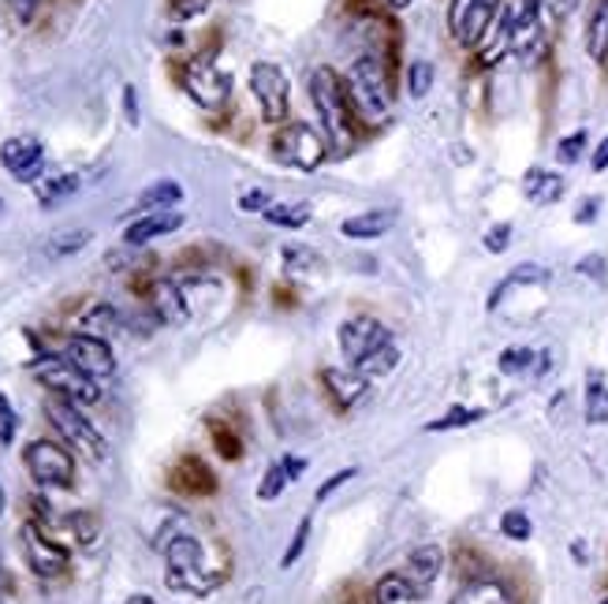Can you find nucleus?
Wrapping results in <instances>:
<instances>
[{"instance_id": "obj_1", "label": "nucleus", "mask_w": 608, "mask_h": 604, "mask_svg": "<svg viewBox=\"0 0 608 604\" xmlns=\"http://www.w3.org/2000/svg\"><path fill=\"white\" fill-rule=\"evenodd\" d=\"M311 105L317 109V124L333 153H352L355 150V105L347 98L344 75H336L333 68H314L311 79Z\"/></svg>"}, {"instance_id": "obj_2", "label": "nucleus", "mask_w": 608, "mask_h": 604, "mask_svg": "<svg viewBox=\"0 0 608 604\" xmlns=\"http://www.w3.org/2000/svg\"><path fill=\"white\" fill-rule=\"evenodd\" d=\"M164 586L176 593H191V597H210V593L221 586L224 571L210 563V552L194 534H183L176 530L169 541H164Z\"/></svg>"}, {"instance_id": "obj_3", "label": "nucleus", "mask_w": 608, "mask_h": 604, "mask_svg": "<svg viewBox=\"0 0 608 604\" xmlns=\"http://www.w3.org/2000/svg\"><path fill=\"white\" fill-rule=\"evenodd\" d=\"M347 98L355 105V116L366 124H381L393 116V83H388V68L377 57H358L344 75Z\"/></svg>"}, {"instance_id": "obj_4", "label": "nucleus", "mask_w": 608, "mask_h": 604, "mask_svg": "<svg viewBox=\"0 0 608 604\" xmlns=\"http://www.w3.org/2000/svg\"><path fill=\"white\" fill-rule=\"evenodd\" d=\"M45 418L53 422L57 433L64 437V444L71 448V452H79L82 459H90V463H105L109 459V440L101 437V429L90 422L87 414H82L79 403L60 399V396H49L45 399Z\"/></svg>"}, {"instance_id": "obj_5", "label": "nucleus", "mask_w": 608, "mask_h": 604, "mask_svg": "<svg viewBox=\"0 0 608 604\" xmlns=\"http://www.w3.org/2000/svg\"><path fill=\"white\" fill-rule=\"evenodd\" d=\"M30 373L49 388V396L71 399V403H79V407L101 403V385L94 377L82 373L68 355H38L34 362H30Z\"/></svg>"}, {"instance_id": "obj_6", "label": "nucleus", "mask_w": 608, "mask_h": 604, "mask_svg": "<svg viewBox=\"0 0 608 604\" xmlns=\"http://www.w3.org/2000/svg\"><path fill=\"white\" fill-rule=\"evenodd\" d=\"M19 545H23L27 567L34 571L38 579L53 582V579H64L68 575L71 552H68V545H60V541L49 538V530L41 526V522L27 519L23 526H19Z\"/></svg>"}, {"instance_id": "obj_7", "label": "nucleus", "mask_w": 608, "mask_h": 604, "mask_svg": "<svg viewBox=\"0 0 608 604\" xmlns=\"http://www.w3.org/2000/svg\"><path fill=\"white\" fill-rule=\"evenodd\" d=\"M23 467L38 485L49 489L75 485V452L68 444H57V440H30L23 452Z\"/></svg>"}, {"instance_id": "obj_8", "label": "nucleus", "mask_w": 608, "mask_h": 604, "mask_svg": "<svg viewBox=\"0 0 608 604\" xmlns=\"http://www.w3.org/2000/svg\"><path fill=\"white\" fill-rule=\"evenodd\" d=\"M246 79H251V94L262 120L270 127H281L287 120V109H292V86H287L284 68L270 64V60H257V64H251V75Z\"/></svg>"}, {"instance_id": "obj_9", "label": "nucleus", "mask_w": 608, "mask_h": 604, "mask_svg": "<svg viewBox=\"0 0 608 604\" xmlns=\"http://www.w3.org/2000/svg\"><path fill=\"white\" fill-rule=\"evenodd\" d=\"M273 150L281 153V161H287V165L311 172L325 161L328 142L322 131L311 124H281V131H276L273 139Z\"/></svg>"}, {"instance_id": "obj_10", "label": "nucleus", "mask_w": 608, "mask_h": 604, "mask_svg": "<svg viewBox=\"0 0 608 604\" xmlns=\"http://www.w3.org/2000/svg\"><path fill=\"white\" fill-rule=\"evenodd\" d=\"M180 83L191 94V101H199L202 109H221L232 94V75H224L205 57H194L180 68Z\"/></svg>"}, {"instance_id": "obj_11", "label": "nucleus", "mask_w": 608, "mask_h": 604, "mask_svg": "<svg viewBox=\"0 0 608 604\" xmlns=\"http://www.w3.org/2000/svg\"><path fill=\"white\" fill-rule=\"evenodd\" d=\"M60 355H68L71 362H75L87 377H94V381H105V377L116 373V355H112V344L101 340V336L71 332Z\"/></svg>"}, {"instance_id": "obj_12", "label": "nucleus", "mask_w": 608, "mask_h": 604, "mask_svg": "<svg viewBox=\"0 0 608 604\" xmlns=\"http://www.w3.org/2000/svg\"><path fill=\"white\" fill-rule=\"evenodd\" d=\"M0 165L19 183H41L45 172V146L34 135H12L0 142Z\"/></svg>"}, {"instance_id": "obj_13", "label": "nucleus", "mask_w": 608, "mask_h": 604, "mask_svg": "<svg viewBox=\"0 0 608 604\" xmlns=\"http://www.w3.org/2000/svg\"><path fill=\"white\" fill-rule=\"evenodd\" d=\"M336 344H340V351H344L347 362L355 366L358 358H366L369 351H377V347L393 344V332H388L385 325L377 321V317L358 314V317H347V321L340 325Z\"/></svg>"}, {"instance_id": "obj_14", "label": "nucleus", "mask_w": 608, "mask_h": 604, "mask_svg": "<svg viewBox=\"0 0 608 604\" xmlns=\"http://www.w3.org/2000/svg\"><path fill=\"white\" fill-rule=\"evenodd\" d=\"M169 485L183 496H213L216 493V474L205 467L199 455H180L169 467Z\"/></svg>"}, {"instance_id": "obj_15", "label": "nucleus", "mask_w": 608, "mask_h": 604, "mask_svg": "<svg viewBox=\"0 0 608 604\" xmlns=\"http://www.w3.org/2000/svg\"><path fill=\"white\" fill-rule=\"evenodd\" d=\"M322 385L340 411H355V407L369 396V377L358 373L355 366L352 370H336V366H328V370H322Z\"/></svg>"}, {"instance_id": "obj_16", "label": "nucleus", "mask_w": 608, "mask_h": 604, "mask_svg": "<svg viewBox=\"0 0 608 604\" xmlns=\"http://www.w3.org/2000/svg\"><path fill=\"white\" fill-rule=\"evenodd\" d=\"M183 228V213L180 209H161V213H142L128 224L123 232V243L128 247H146V243L161 239V235H172Z\"/></svg>"}, {"instance_id": "obj_17", "label": "nucleus", "mask_w": 608, "mask_h": 604, "mask_svg": "<svg viewBox=\"0 0 608 604\" xmlns=\"http://www.w3.org/2000/svg\"><path fill=\"white\" fill-rule=\"evenodd\" d=\"M150 306H153V314H158V321H169V325H183L191 317V303H188V295L180 291L176 280H153Z\"/></svg>"}, {"instance_id": "obj_18", "label": "nucleus", "mask_w": 608, "mask_h": 604, "mask_svg": "<svg viewBox=\"0 0 608 604\" xmlns=\"http://www.w3.org/2000/svg\"><path fill=\"white\" fill-rule=\"evenodd\" d=\"M393 228H396V209H363V213H352L347 221H340V235L355 243L377 239V235Z\"/></svg>"}, {"instance_id": "obj_19", "label": "nucleus", "mask_w": 608, "mask_h": 604, "mask_svg": "<svg viewBox=\"0 0 608 604\" xmlns=\"http://www.w3.org/2000/svg\"><path fill=\"white\" fill-rule=\"evenodd\" d=\"M440 571H445V552H440V545H418L404 563V575L415 582L422 593L437 582Z\"/></svg>"}, {"instance_id": "obj_20", "label": "nucleus", "mask_w": 608, "mask_h": 604, "mask_svg": "<svg viewBox=\"0 0 608 604\" xmlns=\"http://www.w3.org/2000/svg\"><path fill=\"white\" fill-rule=\"evenodd\" d=\"M306 470V459H295V455H284L281 463H273L270 470H265V478H262V485H257V500H276L284 493L292 481H298V474Z\"/></svg>"}, {"instance_id": "obj_21", "label": "nucleus", "mask_w": 608, "mask_h": 604, "mask_svg": "<svg viewBox=\"0 0 608 604\" xmlns=\"http://www.w3.org/2000/svg\"><path fill=\"white\" fill-rule=\"evenodd\" d=\"M183 202V187L176 180H158V183H150L146 191L135 198V206H131V213L135 217H142V213H161V209H176Z\"/></svg>"}, {"instance_id": "obj_22", "label": "nucleus", "mask_w": 608, "mask_h": 604, "mask_svg": "<svg viewBox=\"0 0 608 604\" xmlns=\"http://www.w3.org/2000/svg\"><path fill=\"white\" fill-rule=\"evenodd\" d=\"M523 191H527L534 206H553V202L564 198V176H556L549 168H530L523 176Z\"/></svg>"}, {"instance_id": "obj_23", "label": "nucleus", "mask_w": 608, "mask_h": 604, "mask_svg": "<svg viewBox=\"0 0 608 604\" xmlns=\"http://www.w3.org/2000/svg\"><path fill=\"white\" fill-rule=\"evenodd\" d=\"M500 4H504V0H474V8H470L467 23H463V30H459V42H463V45H478V42H486V34H489L493 19L500 16Z\"/></svg>"}, {"instance_id": "obj_24", "label": "nucleus", "mask_w": 608, "mask_h": 604, "mask_svg": "<svg viewBox=\"0 0 608 604\" xmlns=\"http://www.w3.org/2000/svg\"><path fill=\"white\" fill-rule=\"evenodd\" d=\"M123 317L112 303H90L87 310L79 314V332H90V336H101V340H109L112 332H120Z\"/></svg>"}, {"instance_id": "obj_25", "label": "nucleus", "mask_w": 608, "mask_h": 604, "mask_svg": "<svg viewBox=\"0 0 608 604\" xmlns=\"http://www.w3.org/2000/svg\"><path fill=\"white\" fill-rule=\"evenodd\" d=\"M418 597H422V590L404 575V571H388V575L374 586V604H411Z\"/></svg>"}, {"instance_id": "obj_26", "label": "nucleus", "mask_w": 608, "mask_h": 604, "mask_svg": "<svg viewBox=\"0 0 608 604\" xmlns=\"http://www.w3.org/2000/svg\"><path fill=\"white\" fill-rule=\"evenodd\" d=\"M82 180L75 176V172H60V176H49L38 183V206L41 209H53L60 206V202H68L71 194H79Z\"/></svg>"}, {"instance_id": "obj_27", "label": "nucleus", "mask_w": 608, "mask_h": 604, "mask_svg": "<svg viewBox=\"0 0 608 604\" xmlns=\"http://www.w3.org/2000/svg\"><path fill=\"white\" fill-rule=\"evenodd\" d=\"M448 604H515V601H511V593L500 586V582L478 579V582H467V586H463Z\"/></svg>"}, {"instance_id": "obj_28", "label": "nucleus", "mask_w": 608, "mask_h": 604, "mask_svg": "<svg viewBox=\"0 0 608 604\" xmlns=\"http://www.w3.org/2000/svg\"><path fill=\"white\" fill-rule=\"evenodd\" d=\"M586 53L594 64H605L608 57V0H597L590 23H586Z\"/></svg>"}, {"instance_id": "obj_29", "label": "nucleus", "mask_w": 608, "mask_h": 604, "mask_svg": "<svg viewBox=\"0 0 608 604\" xmlns=\"http://www.w3.org/2000/svg\"><path fill=\"white\" fill-rule=\"evenodd\" d=\"M586 422L608 426V381L601 370L586 373Z\"/></svg>"}, {"instance_id": "obj_30", "label": "nucleus", "mask_w": 608, "mask_h": 604, "mask_svg": "<svg viewBox=\"0 0 608 604\" xmlns=\"http://www.w3.org/2000/svg\"><path fill=\"white\" fill-rule=\"evenodd\" d=\"M265 221L273 224V228H303V224H311V202H273L270 209L262 213Z\"/></svg>"}, {"instance_id": "obj_31", "label": "nucleus", "mask_w": 608, "mask_h": 604, "mask_svg": "<svg viewBox=\"0 0 608 604\" xmlns=\"http://www.w3.org/2000/svg\"><path fill=\"white\" fill-rule=\"evenodd\" d=\"M90 239H94V232L90 228H64V232H57L45 239V258L57 262V258H68V254H79Z\"/></svg>"}, {"instance_id": "obj_32", "label": "nucleus", "mask_w": 608, "mask_h": 604, "mask_svg": "<svg viewBox=\"0 0 608 604\" xmlns=\"http://www.w3.org/2000/svg\"><path fill=\"white\" fill-rule=\"evenodd\" d=\"M545 280H549V273H545L541 265H519V269H511V273H508V280H504L500 288L489 295V310H497L500 299H504L508 291L523 288V284H545Z\"/></svg>"}, {"instance_id": "obj_33", "label": "nucleus", "mask_w": 608, "mask_h": 604, "mask_svg": "<svg viewBox=\"0 0 608 604\" xmlns=\"http://www.w3.org/2000/svg\"><path fill=\"white\" fill-rule=\"evenodd\" d=\"M396 366H399V347L385 344V347H377V351H369L366 358H358L355 370L366 373V377H385V373H393Z\"/></svg>"}, {"instance_id": "obj_34", "label": "nucleus", "mask_w": 608, "mask_h": 604, "mask_svg": "<svg viewBox=\"0 0 608 604\" xmlns=\"http://www.w3.org/2000/svg\"><path fill=\"white\" fill-rule=\"evenodd\" d=\"M433 79H437V71H433L429 60H411L407 64V94L422 101L433 90Z\"/></svg>"}, {"instance_id": "obj_35", "label": "nucleus", "mask_w": 608, "mask_h": 604, "mask_svg": "<svg viewBox=\"0 0 608 604\" xmlns=\"http://www.w3.org/2000/svg\"><path fill=\"white\" fill-rule=\"evenodd\" d=\"M210 437H213V448L221 459H229V463H235V459H243V440L232 433L224 422H210Z\"/></svg>"}, {"instance_id": "obj_36", "label": "nucleus", "mask_w": 608, "mask_h": 604, "mask_svg": "<svg viewBox=\"0 0 608 604\" xmlns=\"http://www.w3.org/2000/svg\"><path fill=\"white\" fill-rule=\"evenodd\" d=\"M486 418L482 407H456V411H448L445 418H437V422L426 426V433H445V429H459V426H474Z\"/></svg>"}, {"instance_id": "obj_37", "label": "nucleus", "mask_w": 608, "mask_h": 604, "mask_svg": "<svg viewBox=\"0 0 608 604\" xmlns=\"http://www.w3.org/2000/svg\"><path fill=\"white\" fill-rule=\"evenodd\" d=\"M534 362H538V355H534L530 347H508V351H500V373H508V377L530 373Z\"/></svg>"}, {"instance_id": "obj_38", "label": "nucleus", "mask_w": 608, "mask_h": 604, "mask_svg": "<svg viewBox=\"0 0 608 604\" xmlns=\"http://www.w3.org/2000/svg\"><path fill=\"white\" fill-rule=\"evenodd\" d=\"M500 534L508 538V541H530L534 526H530L527 511H519V508L504 511V519H500Z\"/></svg>"}, {"instance_id": "obj_39", "label": "nucleus", "mask_w": 608, "mask_h": 604, "mask_svg": "<svg viewBox=\"0 0 608 604\" xmlns=\"http://www.w3.org/2000/svg\"><path fill=\"white\" fill-rule=\"evenodd\" d=\"M68 530L75 534V541H79L82 549H90L98 541V530L101 526H98V519L90 515V511H75V515L68 519Z\"/></svg>"}, {"instance_id": "obj_40", "label": "nucleus", "mask_w": 608, "mask_h": 604, "mask_svg": "<svg viewBox=\"0 0 608 604\" xmlns=\"http://www.w3.org/2000/svg\"><path fill=\"white\" fill-rule=\"evenodd\" d=\"M281 262L287 265V273H311L322 258H317L314 250L298 247V243H287V247L281 250Z\"/></svg>"}, {"instance_id": "obj_41", "label": "nucleus", "mask_w": 608, "mask_h": 604, "mask_svg": "<svg viewBox=\"0 0 608 604\" xmlns=\"http://www.w3.org/2000/svg\"><path fill=\"white\" fill-rule=\"evenodd\" d=\"M311 526H314V519L306 515V519H298V526H295V538H292V545H287V552L281 556V567H295L298 556L306 552V541H311Z\"/></svg>"}, {"instance_id": "obj_42", "label": "nucleus", "mask_w": 608, "mask_h": 604, "mask_svg": "<svg viewBox=\"0 0 608 604\" xmlns=\"http://www.w3.org/2000/svg\"><path fill=\"white\" fill-rule=\"evenodd\" d=\"M16 433H19V414H16L12 399L0 392V444H12Z\"/></svg>"}, {"instance_id": "obj_43", "label": "nucleus", "mask_w": 608, "mask_h": 604, "mask_svg": "<svg viewBox=\"0 0 608 604\" xmlns=\"http://www.w3.org/2000/svg\"><path fill=\"white\" fill-rule=\"evenodd\" d=\"M582 153H586V131H575V135L556 142V157H560L564 165H575V161H579Z\"/></svg>"}, {"instance_id": "obj_44", "label": "nucleus", "mask_w": 608, "mask_h": 604, "mask_svg": "<svg viewBox=\"0 0 608 604\" xmlns=\"http://www.w3.org/2000/svg\"><path fill=\"white\" fill-rule=\"evenodd\" d=\"M270 206H273V198H270V191H265V187H254V191L240 194V209L243 213H265Z\"/></svg>"}, {"instance_id": "obj_45", "label": "nucleus", "mask_w": 608, "mask_h": 604, "mask_svg": "<svg viewBox=\"0 0 608 604\" xmlns=\"http://www.w3.org/2000/svg\"><path fill=\"white\" fill-rule=\"evenodd\" d=\"M358 474V467H347V470H336V474L333 478H328L325 481V485L322 489H317V493H314V504H322V500H328V496H333L336 493V489H344L347 485V481H352Z\"/></svg>"}, {"instance_id": "obj_46", "label": "nucleus", "mask_w": 608, "mask_h": 604, "mask_svg": "<svg viewBox=\"0 0 608 604\" xmlns=\"http://www.w3.org/2000/svg\"><path fill=\"white\" fill-rule=\"evenodd\" d=\"M210 4L213 0H169V12H172V19H194V16H202Z\"/></svg>"}, {"instance_id": "obj_47", "label": "nucleus", "mask_w": 608, "mask_h": 604, "mask_svg": "<svg viewBox=\"0 0 608 604\" xmlns=\"http://www.w3.org/2000/svg\"><path fill=\"white\" fill-rule=\"evenodd\" d=\"M482 243H486L489 254H504L508 250V243H511V224H497V228H489Z\"/></svg>"}, {"instance_id": "obj_48", "label": "nucleus", "mask_w": 608, "mask_h": 604, "mask_svg": "<svg viewBox=\"0 0 608 604\" xmlns=\"http://www.w3.org/2000/svg\"><path fill=\"white\" fill-rule=\"evenodd\" d=\"M470 8H474V0H452V8H448V30H452L456 38H459L463 23H467Z\"/></svg>"}, {"instance_id": "obj_49", "label": "nucleus", "mask_w": 608, "mask_h": 604, "mask_svg": "<svg viewBox=\"0 0 608 604\" xmlns=\"http://www.w3.org/2000/svg\"><path fill=\"white\" fill-rule=\"evenodd\" d=\"M8 8H12V16H16V23H34V16H38V8H41V0H8Z\"/></svg>"}, {"instance_id": "obj_50", "label": "nucleus", "mask_w": 608, "mask_h": 604, "mask_svg": "<svg viewBox=\"0 0 608 604\" xmlns=\"http://www.w3.org/2000/svg\"><path fill=\"white\" fill-rule=\"evenodd\" d=\"M579 273H582V276H590V280H597V284H605V258H597V254H590V258H582V262H579Z\"/></svg>"}, {"instance_id": "obj_51", "label": "nucleus", "mask_w": 608, "mask_h": 604, "mask_svg": "<svg viewBox=\"0 0 608 604\" xmlns=\"http://www.w3.org/2000/svg\"><path fill=\"white\" fill-rule=\"evenodd\" d=\"M123 112H128V124L139 127V90L123 86Z\"/></svg>"}, {"instance_id": "obj_52", "label": "nucleus", "mask_w": 608, "mask_h": 604, "mask_svg": "<svg viewBox=\"0 0 608 604\" xmlns=\"http://www.w3.org/2000/svg\"><path fill=\"white\" fill-rule=\"evenodd\" d=\"M545 4H549L553 19H568L575 8H579V0H545Z\"/></svg>"}, {"instance_id": "obj_53", "label": "nucleus", "mask_w": 608, "mask_h": 604, "mask_svg": "<svg viewBox=\"0 0 608 604\" xmlns=\"http://www.w3.org/2000/svg\"><path fill=\"white\" fill-rule=\"evenodd\" d=\"M597 209H601V202H597V198H586L582 206H579V213H575V224H590V221L597 217Z\"/></svg>"}, {"instance_id": "obj_54", "label": "nucleus", "mask_w": 608, "mask_h": 604, "mask_svg": "<svg viewBox=\"0 0 608 604\" xmlns=\"http://www.w3.org/2000/svg\"><path fill=\"white\" fill-rule=\"evenodd\" d=\"M590 165H594V172H605V168H608V135L601 139V146H597V150H594Z\"/></svg>"}, {"instance_id": "obj_55", "label": "nucleus", "mask_w": 608, "mask_h": 604, "mask_svg": "<svg viewBox=\"0 0 608 604\" xmlns=\"http://www.w3.org/2000/svg\"><path fill=\"white\" fill-rule=\"evenodd\" d=\"M123 604H161V601H153L150 593H135V597H128Z\"/></svg>"}, {"instance_id": "obj_56", "label": "nucleus", "mask_w": 608, "mask_h": 604, "mask_svg": "<svg viewBox=\"0 0 608 604\" xmlns=\"http://www.w3.org/2000/svg\"><path fill=\"white\" fill-rule=\"evenodd\" d=\"M385 4H388V8H407L411 0H385Z\"/></svg>"}, {"instance_id": "obj_57", "label": "nucleus", "mask_w": 608, "mask_h": 604, "mask_svg": "<svg viewBox=\"0 0 608 604\" xmlns=\"http://www.w3.org/2000/svg\"><path fill=\"white\" fill-rule=\"evenodd\" d=\"M4 508H8V496H4V485H0V515H4Z\"/></svg>"}, {"instance_id": "obj_58", "label": "nucleus", "mask_w": 608, "mask_h": 604, "mask_svg": "<svg viewBox=\"0 0 608 604\" xmlns=\"http://www.w3.org/2000/svg\"><path fill=\"white\" fill-rule=\"evenodd\" d=\"M0 604H4V601H0Z\"/></svg>"}, {"instance_id": "obj_59", "label": "nucleus", "mask_w": 608, "mask_h": 604, "mask_svg": "<svg viewBox=\"0 0 608 604\" xmlns=\"http://www.w3.org/2000/svg\"><path fill=\"white\" fill-rule=\"evenodd\" d=\"M605 604H608V601H605Z\"/></svg>"}]
</instances>
